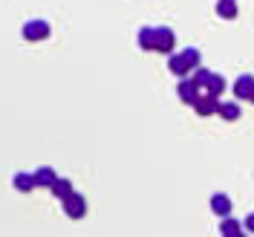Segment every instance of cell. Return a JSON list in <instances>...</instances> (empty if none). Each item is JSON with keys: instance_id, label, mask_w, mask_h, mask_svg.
<instances>
[{"instance_id": "cell-2", "label": "cell", "mask_w": 254, "mask_h": 237, "mask_svg": "<svg viewBox=\"0 0 254 237\" xmlns=\"http://www.w3.org/2000/svg\"><path fill=\"white\" fill-rule=\"evenodd\" d=\"M23 38L26 41H44V38H49V23L47 20H41V17H32V20H26L23 23Z\"/></svg>"}, {"instance_id": "cell-7", "label": "cell", "mask_w": 254, "mask_h": 237, "mask_svg": "<svg viewBox=\"0 0 254 237\" xmlns=\"http://www.w3.org/2000/svg\"><path fill=\"white\" fill-rule=\"evenodd\" d=\"M58 179H61V176L55 174V168H49V165H44V168H38V171H35V185H41V188L52 191V185H55Z\"/></svg>"}, {"instance_id": "cell-1", "label": "cell", "mask_w": 254, "mask_h": 237, "mask_svg": "<svg viewBox=\"0 0 254 237\" xmlns=\"http://www.w3.org/2000/svg\"><path fill=\"white\" fill-rule=\"evenodd\" d=\"M64 214L69 217V220H81L84 214H87V197L84 194H72V197H66L64 200Z\"/></svg>"}, {"instance_id": "cell-6", "label": "cell", "mask_w": 254, "mask_h": 237, "mask_svg": "<svg viewBox=\"0 0 254 237\" xmlns=\"http://www.w3.org/2000/svg\"><path fill=\"white\" fill-rule=\"evenodd\" d=\"M176 93H179V98H182V101L193 104V101L199 98V93H202V90L193 84V79H179V87H176Z\"/></svg>"}, {"instance_id": "cell-15", "label": "cell", "mask_w": 254, "mask_h": 237, "mask_svg": "<svg viewBox=\"0 0 254 237\" xmlns=\"http://www.w3.org/2000/svg\"><path fill=\"white\" fill-rule=\"evenodd\" d=\"M220 232H222V237L243 235V223H240V220H234V217H225V220L220 223Z\"/></svg>"}, {"instance_id": "cell-14", "label": "cell", "mask_w": 254, "mask_h": 237, "mask_svg": "<svg viewBox=\"0 0 254 237\" xmlns=\"http://www.w3.org/2000/svg\"><path fill=\"white\" fill-rule=\"evenodd\" d=\"M217 15L225 20H234L237 17V0H220L217 3Z\"/></svg>"}, {"instance_id": "cell-13", "label": "cell", "mask_w": 254, "mask_h": 237, "mask_svg": "<svg viewBox=\"0 0 254 237\" xmlns=\"http://www.w3.org/2000/svg\"><path fill=\"white\" fill-rule=\"evenodd\" d=\"M15 188L20 191V194H29L32 188H38V185H35V174H23V171H17L15 174Z\"/></svg>"}, {"instance_id": "cell-3", "label": "cell", "mask_w": 254, "mask_h": 237, "mask_svg": "<svg viewBox=\"0 0 254 237\" xmlns=\"http://www.w3.org/2000/svg\"><path fill=\"white\" fill-rule=\"evenodd\" d=\"M174 44H176V35L171 26H156V52H165L168 58L174 55Z\"/></svg>"}, {"instance_id": "cell-9", "label": "cell", "mask_w": 254, "mask_h": 237, "mask_svg": "<svg viewBox=\"0 0 254 237\" xmlns=\"http://www.w3.org/2000/svg\"><path fill=\"white\" fill-rule=\"evenodd\" d=\"M168 70H171L174 76H179V79H188V73H190V67H188V61L182 58V52H179V55L174 52V55L168 58Z\"/></svg>"}, {"instance_id": "cell-10", "label": "cell", "mask_w": 254, "mask_h": 237, "mask_svg": "<svg viewBox=\"0 0 254 237\" xmlns=\"http://www.w3.org/2000/svg\"><path fill=\"white\" fill-rule=\"evenodd\" d=\"M139 47L147 52H156V26H142L139 29Z\"/></svg>"}, {"instance_id": "cell-20", "label": "cell", "mask_w": 254, "mask_h": 237, "mask_svg": "<svg viewBox=\"0 0 254 237\" xmlns=\"http://www.w3.org/2000/svg\"><path fill=\"white\" fill-rule=\"evenodd\" d=\"M234 237H246V232H243V235H234Z\"/></svg>"}, {"instance_id": "cell-11", "label": "cell", "mask_w": 254, "mask_h": 237, "mask_svg": "<svg viewBox=\"0 0 254 237\" xmlns=\"http://www.w3.org/2000/svg\"><path fill=\"white\" fill-rule=\"evenodd\" d=\"M52 194H55V197H58V200H66V197H72V194H75V188H72V179H66V176H61V179H58V182H55V185H52Z\"/></svg>"}, {"instance_id": "cell-12", "label": "cell", "mask_w": 254, "mask_h": 237, "mask_svg": "<svg viewBox=\"0 0 254 237\" xmlns=\"http://www.w3.org/2000/svg\"><path fill=\"white\" fill-rule=\"evenodd\" d=\"M220 116L225 122H237L240 116H243V110H240L237 101H220Z\"/></svg>"}, {"instance_id": "cell-19", "label": "cell", "mask_w": 254, "mask_h": 237, "mask_svg": "<svg viewBox=\"0 0 254 237\" xmlns=\"http://www.w3.org/2000/svg\"><path fill=\"white\" fill-rule=\"evenodd\" d=\"M243 226H246V229H249V232H252V235H254V214H249V217L243 220Z\"/></svg>"}, {"instance_id": "cell-16", "label": "cell", "mask_w": 254, "mask_h": 237, "mask_svg": "<svg viewBox=\"0 0 254 237\" xmlns=\"http://www.w3.org/2000/svg\"><path fill=\"white\" fill-rule=\"evenodd\" d=\"M182 58L188 61V67L193 70V73L202 67V55H199V49H196V47H185V49H182Z\"/></svg>"}, {"instance_id": "cell-8", "label": "cell", "mask_w": 254, "mask_h": 237, "mask_svg": "<svg viewBox=\"0 0 254 237\" xmlns=\"http://www.w3.org/2000/svg\"><path fill=\"white\" fill-rule=\"evenodd\" d=\"M193 110L199 113V116H211V113H220V101H217L214 95H199V98L193 101Z\"/></svg>"}, {"instance_id": "cell-4", "label": "cell", "mask_w": 254, "mask_h": 237, "mask_svg": "<svg viewBox=\"0 0 254 237\" xmlns=\"http://www.w3.org/2000/svg\"><path fill=\"white\" fill-rule=\"evenodd\" d=\"M231 206H234V203H231L228 194H214V197H211V211H214L220 220L231 217Z\"/></svg>"}, {"instance_id": "cell-21", "label": "cell", "mask_w": 254, "mask_h": 237, "mask_svg": "<svg viewBox=\"0 0 254 237\" xmlns=\"http://www.w3.org/2000/svg\"><path fill=\"white\" fill-rule=\"evenodd\" d=\"M252 104H254V95H252Z\"/></svg>"}, {"instance_id": "cell-18", "label": "cell", "mask_w": 254, "mask_h": 237, "mask_svg": "<svg viewBox=\"0 0 254 237\" xmlns=\"http://www.w3.org/2000/svg\"><path fill=\"white\" fill-rule=\"evenodd\" d=\"M228 84H225V79H222L220 73H214V79H211V84H208V95H214V98H220V93L225 90Z\"/></svg>"}, {"instance_id": "cell-5", "label": "cell", "mask_w": 254, "mask_h": 237, "mask_svg": "<svg viewBox=\"0 0 254 237\" xmlns=\"http://www.w3.org/2000/svg\"><path fill=\"white\" fill-rule=\"evenodd\" d=\"M231 90H234L237 98H249V101H252V95H254V76L243 73V76L234 81V87H231Z\"/></svg>"}, {"instance_id": "cell-17", "label": "cell", "mask_w": 254, "mask_h": 237, "mask_svg": "<svg viewBox=\"0 0 254 237\" xmlns=\"http://www.w3.org/2000/svg\"><path fill=\"white\" fill-rule=\"evenodd\" d=\"M211 79H214V73H211L208 67H199V70L193 73V84H196L199 90H202V87L208 90V84H211Z\"/></svg>"}]
</instances>
